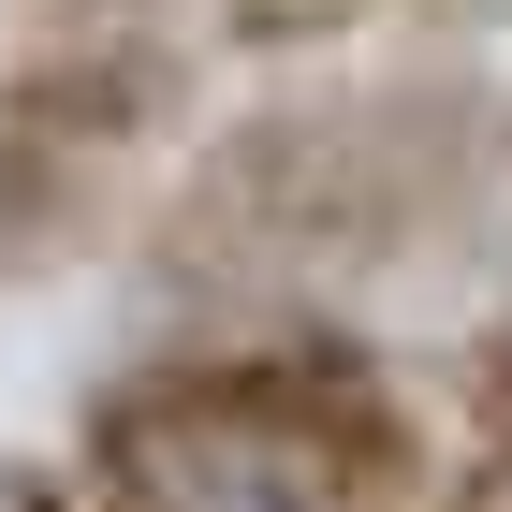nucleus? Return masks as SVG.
Masks as SVG:
<instances>
[{
    "instance_id": "nucleus-1",
    "label": "nucleus",
    "mask_w": 512,
    "mask_h": 512,
    "mask_svg": "<svg viewBox=\"0 0 512 512\" xmlns=\"http://www.w3.org/2000/svg\"><path fill=\"white\" fill-rule=\"evenodd\" d=\"M512 235V88L498 74H381L278 88L191 147L147 220L161 293H293V278H395Z\"/></svg>"
},
{
    "instance_id": "nucleus-2",
    "label": "nucleus",
    "mask_w": 512,
    "mask_h": 512,
    "mask_svg": "<svg viewBox=\"0 0 512 512\" xmlns=\"http://www.w3.org/2000/svg\"><path fill=\"white\" fill-rule=\"evenodd\" d=\"M88 512H410L425 439L395 381L322 322L147 352L74 410Z\"/></svg>"
},
{
    "instance_id": "nucleus-3",
    "label": "nucleus",
    "mask_w": 512,
    "mask_h": 512,
    "mask_svg": "<svg viewBox=\"0 0 512 512\" xmlns=\"http://www.w3.org/2000/svg\"><path fill=\"white\" fill-rule=\"evenodd\" d=\"M191 118L176 30H30L0 59V293H44L118 249L147 161Z\"/></svg>"
},
{
    "instance_id": "nucleus-4",
    "label": "nucleus",
    "mask_w": 512,
    "mask_h": 512,
    "mask_svg": "<svg viewBox=\"0 0 512 512\" xmlns=\"http://www.w3.org/2000/svg\"><path fill=\"white\" fill-rule=\"evenodd\" d=\"M425 512H512V308L469 337V454Z\"/></svg>"
},
{
    "instance_id": "nucleus-5",
    "label": "nucleus",
    "mask_w": 512,
    "mask_h": 512,
    "mask_svg": "<svg viewBox=\"0 0 512 512\" xmlns=\"http://www.w3.org/2000/svg\"><path fill=\"white\" fill-rule=\"evenodd\" d=\"M381 0H220V44H249V59H322V44H352Z\"/></svg>"
},
{
    "instance_id": "nucleus-6",
    "label": "nucleus",
    "mask_w": 512,
    "mask_h": 512,
    "mask_svg": "<svg viewBox=\"0 0 512 512\" xmlns=\"http://www.w3.org/2000/svg\"><path fill=\"white\" fill-rule=\"evenodd\" d=\"M191 0H30V30H176Z\"/></svg>"
},
{
    "instance_id": "nucleus-7",
    "label": "nucleus",
    "mask_w": 512,
    "mask_h": 512,
    "mask_svg": "<svg viewBox=\"0 0 512 512\" xmlns=\"http://www.w3.org/2000/svg\"><path fill=\"white\" fill-rule=\"evenodd\" d=\"M410 15H439V30H469V15H512V0H410Z\"/></svg>"
}]
</instances>
